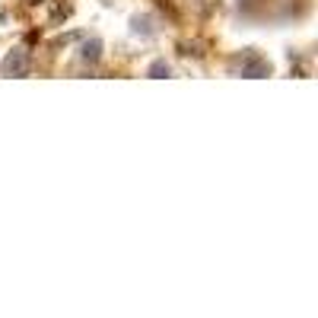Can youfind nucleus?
I'll return each instance as SVG.
<instances>
[{
    "label": "nucleus",
    "instance_id": "f257e3e1",
    "mask_svg": "<svg viewBox=\"0 0 318 318\" xmlns=\"http://www.w3.org/2000/svg\"><path fill=\"white\" fill-rule=\"evenodd\" d=\"M26 74H29V54H26V48L10 51L7 61H4V77H26Z\"/></svg>",
    "mask_w": 318,
    "mask_h": 318
},
{
    "label": "nucleus",
    "instance_id": "f03ea898",
    "mask_svg": "<svg viewBox=\"0 0 318 318\" xmlns=\"http://www.w3.org/2000/svg\"><path fill=\"white\" fill-rule=\"evenodd\" d=\"M242 77H249V80L270 77V64L264 61V57H258V54H245V61H242Z\"/></svg>",
    "mask_w": 318,
    "mask_h": 318
},
{
    "label": "nucleus",
    "instance_id": "7ed1b4c3",
    "mask_svg": "<svg viewBox=\"0 0 318 318\" xmlns=\"http://www.w3.org/2000/svg\"><path fill=\"white\" fill-rule=\"evenodd\" d=\"M99 54H102V42L99 39H86L83 42V48H80V57H83V61H99Z\"/></svg>",
    "mask_w": 318,
    "mask_h": 318
},
{
    "label": "nucleus",
    "instance_id": "20e7f679",
    "mask_svg": "<svg viewBox=\"0 0 318 318\" xmlns=\"http://www.w3.org/2000/svg\"><path fill=\"white\" fill-rule=\"evenodd\" d=\"M169 74H172V70H169V64H166V61H153V64H150V70H147V77H150V80H166Z\"/></svg>",
    "mask_w": 318,
    "mask_h": 318
},
{
    "label": "nucleus",
    "instance_id": "39448f33",
    "mask_svg": "<svg viewBox=\"0 0 318 318\" xmlns=\"http://www.w3.org/2000/svg\"><path fill=\"white\" fill-rule=\"evenodd\" d=\"M26 4H29V7H39V4H45V0H26Z\"/></svg>",
    "mask_w": 318,
    "mask_h": 318
},
{
    "label": "nucleus",
    "instance_id": "423d86ee",
    "mask_svg": "<svg viewBox=\"0 0 318 318\" xmlns=\"http://www.w3.org/2000/svg\"><path fill=\"white\" fill-rule=\"evenodd\" d=\"M0 19H4V13H0Z\"/></svg>",
    "mask_w": 318,
    "mask_h": 318
}]
</instances>
